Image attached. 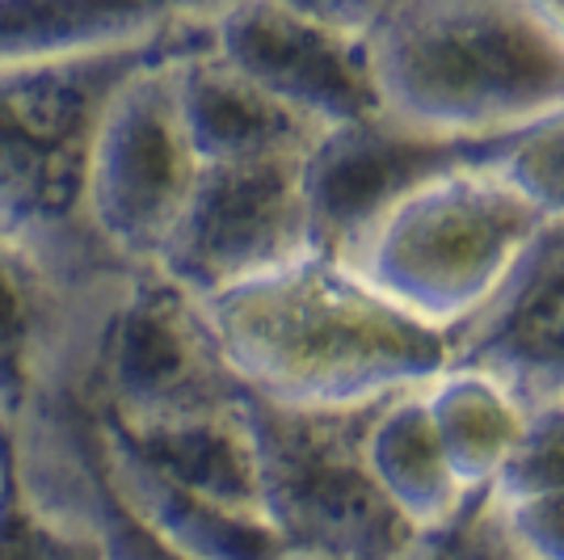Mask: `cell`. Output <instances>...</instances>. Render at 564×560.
<instances>
[{"mask_svg":"<svg viewBox=\"0 0 564 560\" xmlns=\"http://www.w3.org/2000/svg\"><path fill=\"white\" fill-rule=\"evenodd\" d=\"M447 536L455 560H535L518 543V536L506 523V514L497 510L485 493L471 497L468 510L459 514V523L451 527Z\"/></svg>","mask_w":564,"mask_h":560,"instance_id":"obj_21","label":"cell"},{"mask_svg":"<svg viewBox=\"0 0 564 560\" xmlns=\"http://www.w3.org/2000/svg\"><path fill=\"white\" fill-rule=\"evenodd\" d=\"M434 439L468 497L489 493L527 430V405L489 371L459 363L422 388Z\"/></svg>","mask_w":564,"mask_h":560,"instance_id":"obj_17","label":"cell"},{"mask_svg":"<svg viewBox=\"0 0 564 560\" xmlns=\"http://www.w3.org/2000/svg\"><path fill=\"white\" fill-rule=\"evenodd\" d=\"M194 304L236 388L300 413H362L422 392L464 346L404 316L325 254Z\"/></svg>","mask_w":564,"mask_h":560,"instance_id":"obj_1","label":"cell"},{"mask_svg":"<svg viewBox=\"0 0 564 560\" xmlns=\"http://www.w3.org/2000/svg\"><path fill=\"white\" fill-rule=\"evenodd\" d=\"M388 560H455L451 557V536H413Z\"/></svg>","mask_w":564,"mask_h":560,"instance_id":"obj_23","label":"cell"},{"mask_svg":"<svg viewBox=\"0 0 564 560\" xmlns=\"http://www.w3.org/2000/svg\"><path fill=\"white\" fill-rule=\"evenodd\" d=\"M501 143L464 148V143L422 140L383 118L325 131L304 157V203L312 224V249L325 257L350 254L400 198L417 186L464 164L497 161Z\"/></svg>","mask_w":564,"mask_h":560,"instance_id":"obj_10","label":"cell"},{"mask_svg":"<svg viewBox=\"0 0 564 560\" xmlns=\"http://www.w3.org/2000/svg\"><path fill=\"white\" fill-rule=\"evenodd\" d=\"M94 409V405H89ZM97 464L118 506L140 523L148 536L177 560H282L286 543L265 514H245L215 506L207 497L169 485L148 464H140L115 434L97 421Z\"/></svg>","mask_w":564,"mask_h":560,"instance_id":"obj_13","label":"cell"},{"mask_svg":"<svg viewBox=\"0 0 564 560\" xmlns=\"http://www.w3.org/2000/svg\"><path fill=\"white\" fill-rule=\"evenodd\" d=\"M379 118L489 148L564 110V25L531 0H397L367 25Z\"/></svg>","mask_w":564,"mask_h":560,"instance_id":"obj_2","label":"cell"},{"mask_svg":"<svg viewBox=\"0 0 564 560\" xmlns=\"http://www.w3.org/2000/svg\"><path fill=\"white\" fill-rule=\"evenodd\" d=\"M182 18L186 4L0 0V72L152 47L165 43Z\"/></svg>","mask_w":564,"mask_h":560,"instance_id":"obj_14","label":"cell"},{"mask_svg":"<svg viewBox=\"0 0 564 560\" xmlns=\"http://www.w3.org/2000/svg\"><path fill=\"white\" fill-rule=\"evenodd\" d=\"M459 363L501 379L527 409L564 405V240L543 236L535 257L518 270L476 325L468 329Z\"/></svg>","mask_w":564,"mask_h":560,"instance_id":"obj_11","label":"cell"},{"mask_svg":"<svg viewBox=\"0 0 564 560\" xmlns=\"http://www.w3.org/2000/svg\"><path fill=\"white\" fill-rule=\"evenodd\" d=\"M203 22L207 4H194L186 30L118 85L89 143L85 215L101 245L131 270H152L203 169L173 85V55L203 34Z\"/></svg>","mask_w":564,"mask_h":560,"instance_id":"obj_5","label":"cell"},{"mask_svg":"<svg viewBox=\"0 0 564 560\" xmlns=\"http://www.w3.org/2000/svg\"><path fill=\"white\" fill-rule=\"evenodd\" d=\"M362 464L413 536H447L468 510L471 497L451 476L422 392L388 400L371 413L362 434Z\"/></svg>","mask_w":564,"mask_h":560,"instance_id":"obj_15","label":"cell"},{"mask_svg":"<svg viewBox=\"0 0 564 560\" xmlns=\"http://www.w3.org/2000/svg\"><path fill=\"white\" fill-rule=\"evenodd\" d=\"M173 85L198 164L307 157V148L321 140V131H312L304 118L261 94L253 80H245L207 47V22L194 43L173 55Z\"/></svg>","mask_w":564,"mask_h":560,"instance_id":"obj_12","label":"cell"},{"mask_svg":"<svg viewBox=\"0 0 564 560\" xmlns=\"http://www.w3.org/2000/svg\"><path fill=\"white\" fill-rule=\"evenodd\" d=\"M189 9L165 43L186 30ZM165 43L0 72V245L85 312L110 308L135 274L85 215L89 143L118 85Z\"/></svg>","mask_w":564,"mask_h":560,"instance_id":"obj_3","label":"cell"},{"mask_svg":"<svg viewBox=\"0 0 564 560\" xmlns=\"http://www.w3.org/2000/svg\"><path fill=\"white\" fill-rule=\"evenodd\" d=\"M552 236H561V240H564V228H556V233H552Z\"/></svg>","mask_w":564,"mask_h":560,"instance_id":"obj_26","label":"cell"},{"mask_svg":"<svg viewBox=\"0 0 564 560\" xmlns=\"http://www.w3.org/2000/svg\"><path fill=\"white\" fill-rule=\"evenodd\" d=\"M494 173L540 211L552 233L564 228V110L501 143Z\"/></svg>","mask_w":564,"mask_h":560,"instance_id":"obj_18","label":"cell"},{"mask_svg":"<svg viewBox=\"0 0 564 560\" xmlns=\"http://www.w3.org/2000/svg\"><path fill=\"white\" fill-rule=\"evenodd\" d=\"M379 4H207V47L312 131H337L379 115L367 64V25Z\"/></svg>","mask_w":564,"mask_h":560,"instance_id":"obj_8","label":"cell"},{"mask_svg":"<svg viewBox=\"0 0 564 560\" xmlns=\"http://www.w3.org/2000/svg\"><path fill=\"white\" fill-rule=\"evenodd\" d=\"M501 514H506V523H510V531L518 536V543L535 560H564V489L547 493L540 502L510 506V510Z\"/></svg>","mask_w":564,"mask_h":560,"instance_id":"obj_22","label":"cell"},{"mask_svg":"<svg viewBox=\"0 0 564 560\" xmlns=\"http://www.w3.org/2000/svg\"><path fill=\"white\" fill-rule=\"evenodd\" d=\"M4 485H9V446H4V434H0V497H4Z\"/></svg>","mask_w":564,"mask_h":560,"instance_id":"obj_24","label":"cell"},{"mask_svg":"<svg viewBox=\"0 0 564 560\" xmlns=\"http://www.w3.org/2000/svg\"><path fill=\"white\" fill-rule=\"evenodd\" d=\"M85 397L115 430H156L232 413L245 392L198 304L156 270H135L97 325Z\"/></svg>","mask_w":564,"mask_h":560,"instance_id":"obj_7","label":"cell"},{"mask_svg":"<svg viewBox=\"0 0 564 560\" xmlns=\"http://www.w3.org/2000/svg\"><path fill=\"white\" fill-rule=\"evenodd\" d=\"M282 560H333V557H325V552H304V548H286Z\"/></svg>","mask_w":564,"mask_h":560,"instance_id":"obj_25","label":"cell"},{"mask_svg":"<svg viewBox=\"0 0 564 560\" xmlns=\"http://www.w3.org/2000/svg\"><path fill=\"white\" fill-rule=\"evenodd\" d=\"M101 426L140 464L165 476L169 485L194 493V497H207L215 506H228V510L261 514L258 455H253V439L245 426V400L232 413L173 421V426H156V430H115L110 421H101Z\"/></svg>","mask_w":564,"mask_h":560,"instance_id":"obj_16","label":"cell"},{"mask_svg":"<svg viewBox=\"0 0 564 560\" xmlns=\"http://www.w3.org/2000/svg\"><path fill=\"white\" fill-rule=\"evenodd\" d=\"M0 560H106L89 531L30 502L9 467L0 497Z\"/></svg>","mask_w":564,"mask_h":560,"instance_id":"obj_19","label":"cell"},{"mask_svg":"<svg viewBox=\"0 0 564 560\" xmlns=\"http://www.w3.org/2000/svg\"><path fill=\"white\" fill-rule=\"evenodd\" d=\"M304 254H316L304 203V157L203 164L152 270L189 300H212Z\"/></svg>","mask_w":564,"mask_h":560,"instance_id":"obj_9","label":"cell"},{"mask_svg":"<svg viewBox=\"0 0 564 560\" xmlns=\"http://www.w3.org/2000/svg\"><path fill=\"white\" fill-rule=\"evenodd\" d=\"M547 233L494 161L464 164L400 198L341 266L404 316L464 342Z\"/></svg>","mask_w":564,"mask_h":560,"instance_id":"obj_4","label":"cell"},{"mask_svg":"<svg viewBox=\"0 0 564 560\" xmlns=\"http://www.w3.org/2000/svg\"><path fill=\"white\" fill-rule=\"evenodd\" d=\"M564 489V405L552 409H527V430L518 439L510 464L501 467L494 485H489V502L501 510L522 506V502H540L547 493Z\"/></svg>","mask_w":564,"mask_h":560,"instance_id":"obj_20","label":"cell"},{"mask_svg":"<svg viewBox=\"0 0 564 560\" xmlns=\"http://www.w3.org/2000/svg\"><path fill=\"white\" fill-rule=\"evenodd\" d=\"M371 413H300L245 397L261 514L286 548L333 560H388L413 539L362 464Z\"/></svg>","mask_w":564,"mask_h":560,"instance_id":"obj_6","label":"cell"}]
</instances>
